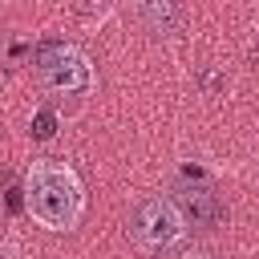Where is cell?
<instances>
[{
	"label": "cell",
	"instance_id": "4",
	"mask_svg": "<svg viewBox=\"0 0 259 259\" xmlns=\"http://www.w3.org/2000/svg\"><path fill=\"white\" fill-rule=\"evenodd\" d=\"M174 206H178V214L186 219V227H202V231L219 227L223 214H227V206L219 202V194H214L198 174L174 182Z\"/></svg>",
	"mask_w": 259,
	"mask_h": 259
},
{
	"label": "cell",
	"instance_id": "3",
	"mask_svg": "<svg viewBox=\"0 0 259 259\" xmlns=\"http://www.w3.org/2000/svg\"><path fill=\"white\" fill-rule=\"evenodd\" d=\"M36 77H40V85L49 93H61V97L93 89V65L73 45H45L36 53Z\"/></svg>",
	"mask_w": 259,
	"mask_h": 259
},
{
	"label": "cell",
	"instance_id": "1",
	"mask_svg": "<svg viewBox=\"0 0 259 259\" xmlns=\"http://www.w3.org/2000/svg\"><path fill=\"white\" fill-rule=\"evenodd\" d=\"M20 194H24L28 214L49 231H73L85 214V186L77 170L57 158H36L24 170Z\"/></svg>",
	"mask_w": 259,
	"mask_h": 259
},
{
	"label": "cell",
	"instance_id": "6",
	"mask_svg": "<svg viewBox=\"0 0 259 259\" xmlns=\"http://www.w3.org/2000/svg\"><path fill=\"white\" fill-rule=\"evenodd\" d=\"M53 134H57V117H53L49 109H40V113L32 117V138H36V142H49Z\"/></svg>",
	"mask_w": 259,
	"mask_h": 259
},
{
	"label": "cell",
	"instance_id": "2",
	"mask_svg": "<svg viewBox=\"0 0 259 259\" xmlns=\"http://www.w3.org/2000/svg\"><path fill=\"white\" fill-rule=\"evenodd\" d=\"M125 227H130L134 247L146 251V255H166V251H174V247L186 239V219L178 214L174 198H166V194L142 198V202L134 206V214H130Z\"/></svg>",
	"mask_w": 259,
	"mask_h": 259
},
{
	"label": "cell",
	"instance_id": "5",
	"mask_svg": "<svg viewBox=\"0 0 259 259\" xmlns=\"http://www.w3.org/2000/svg\"><path fill=\"white\" fill-rule=\"evenodd\" d=\"M138 16L154 36H174L178 24H182L178 0H138Z\"/></svg>",
	"mask_w": 259,
	"mask_h": 259
}]
</instances>
